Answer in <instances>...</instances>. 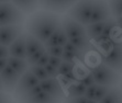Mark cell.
<instances>
[{
    "instance_id": "cell-25",
    "label": "cell",
    "mask_w": 122,
    "mask_h": 103,
    "mask_svg": "<svg viewBox=\"0 0 122 103\" xmlns=\"http://www.w3.org/2000/svg\"><path fill=\"white\" fill-rule=\"evenodd\" d=\"M29 70H30V71H31L40 81L46 80V79L50 78V76H48V74L46 72L45 68L42 67V66H39V65H32V66L29 67Z\"/></svg>"
},
{
    "instance_id": "cell-41",
    "label": "cell",
    "mask_w": 122,
    "mask_h": 103,
    "mask_svg": "<svg viewBox=\"0 0 122 103\" xmlns=\"http://www.w3.org/2000/svg\"><path fill=\"white\" fill-rule=\"evenodd\" d=\"M77 1H79V0H66V6H67V9H71V7L77 2Z\"/></svg>"
},
{
    "instance_id": "cell-10",
    "label": "cell",
    "mask_w": 122,
    "mask_h": 103,
    "mask_svg": "<svg viewBox=\"0 0 122 103\" xmlns=\"http://www.w3.org/2000/svg\"><path fill=\"white\" fill-rule=\"evenodd\" d=\"M22 24L1 26V29H0V42L2 45L10 46L22 35Z\"/></svg>"
},
{
    "instance_id": "cell-38",
    "label": "cell",
    "mask_w": 122,
    "mask_h": 103,
    "mask_svg": "<svg viewBox=\"0 0 122 103\" xmlns=\"http://www.w3.org/2000/svg\"><path fill=\"white\" fill-rule=\"evenodd\" d=\"M48 61H50V55H48L47 52H46L45 54L42 56V58L39 60V63H37L36 65H39V66H42V67H45L46 65L48 64Z\"/></svg>"
},
{
    "instance_id": "cell-4",
    "label": "cell",
    "mask_w": 122,
    "mask_h": 103,
    "mask_svg": "<svg viewBox=\"0 0 122 103\" xmlns=\"http://www.w3.org/2000/svg\"><path fill=\"white\" fill-rule=\"evenodd\" d=\"M101 61L107 66L122 74V42H113L110 45L108 42V48L105 55H101Z\"/></svg>"
},
{
    "instance_id": "cell-29",
    "label": "cell",
    "mask_w": 122,
    "mask_h": 103,
    "mask_svg": "<svg viewBox=\"0 0 122 103\" xmlns=\"http://www.w3.org/2000/svg\"><path fill=\"white\" fill-rule=\"evenodd\" d=\"M43 90H42V87L39 84V86H36V87H34L33 89H31L30 91H28L25 93V94L23 95L22 98L20 99V101L21 102H25V101H28L29 99H31V98H33V97H35L36 94H39V93H41Z\"/></svg>"
},
{
    "instance_id": "cell-21",
    "label": "cell",
    "mask_w": 122,
    "mask_h": 103,
    "mask_svg": "<svg viewBox=\"0 0 122 103\" xmlns=\"http://www.w3.org/2000/svg\"><path fill=\"white\" fill-rule=\"evenodd\" d=\"M99 103H122V89L118 87L111 88L110 92Z\"/></svg>"
},
{
    "instance_id": "cell-40",
    "label": "cell",
    "mask_w": 122,
    "mask_h": 103,
    "mask_svg": "<svg viewBox=\"0 0 122 103\" xmlns=\"http://www.w3.org/2000/svg\"><path fill=\"white\" fill-rule=\"evenodd\" d=\"M9 65V58H1V65H0V70L5 69Z\"/></svg>"
},
{
    "instance_id": "cell-2",
    "label": "cell",
    "mask_w": 122,
    "mask_h": 103,
    "mask_svg": "<svg viewBox=\"0 0 122 103\" xmlns=\"http://www.w3.org/2000/svg\"><path fill=\"white\" fill-rule=\"evenodd\" d=\"M91 74L94 75L96 83L99 86H108L113 88L120 82L121 79L119 72H117L103 63H100L97 66L92 67Z\"/></svg>"
},
{
    "instance_id": "cell-3",
    "label": "cell",
    "mask_w": 122,
    "mask_h": 103,
    "mask_svg": "<svg viewBox=\"0 0 122 103\" xmlns=\"http://www.w3.org/2000/svg\"><path fill=\"white\" fill-rule=\"evenodd\" d=\"M95 0H79L71 9H68V15L84 26L90 24Z\"/></svg>"
},
{
    "instance_id": "cell-19",
    "label": "cell",
    "mask_w": 122,
    "mask_h": 103,
    "mask_svg": "<svg viewBox=\"0 0 122 103\" xmlns=\"http://www.w3.org/2000/svg\"><path fill=\"white\" fill-rule=\"evenodd\" d=\"M28 65H29L28 61L24 59L15 58V57H12V56L9 57V66L11 67V68H13L20 76L24 75L29 70Z\"/></svg>"
},
{
    "instance_id": "cell-16",
    "label": "cell",
    "mask_w": 122,
    "mask_h": 103,
    "mask_svg": "<svg viewBox=\"0 0 122 103\" xmlns=\"http://www.w3.org/2000/svg\"><path fill=\"white\" fill-rule=\"evenodd\" d=\"M14 6L19 8L23 13H32L36 10L40 1L39 0H11Z\"/></svg>"
},
{
    "instance_id": "cell-20",
    "label": "cell",
    "mask_w": 122,
    "mask_h": 103,
    "mask_svg": "<svg viewBox=\"0 0 122 103\" xmlns=\"http://www.w3.org/2000/svg\"><path fill=\"white\" fill-rule=\"evenodd\" d=\"M61 102H62V101L58 100L57 98L42 91L41 93L35 95V97L29 99V100L25 101L24 103H61Z\"/></svg>"
},
{
    "instance_id": "cell-18",
    "label": "cell",
    "mask_w": 122,
    "mask_h": 103,
    "mask_svg": "<svg viewBox=\"0 0 122 103\" xmlns=\"http://www.w3.org/2000/svg\"><path fill=\"white\" fill-rule=\"evenodd\" d=\"M69 42H71L78 51L81 52L82 54H86V53L90 51L91 47H92L91 43L89 42L88 35H86V36H80V37H75V38L69 40Z\"/></svg>"
},
{
    "instance_id": "cell-15",
    "label": "cell",
    "mask_w": 122,
    "mask_h": 103,
    "mask_svg": "<svg viewBox=\"0 0 122 103\" xmlns=\"http://www.w3.org/2000/svg\"><path fill=\"white\" fill-rule=\"evenodd\" d=\"M42 7L46 11L57 12V13H62L67 10L66 0H45Z\"/></svg>"
},
{
    "instance_id": "cell-31",
    "label": "cell",
    "mask_w": 122,
    "mask_h": 103,
    "mask_svg": "<svg viewBox=\"0 0 122 103\" xmlns=\"http://www.w3.org/2000/svg\"><path fill=\"white\" fill-rule=\"evenodd\" d=\"M97 87L98 84H94V86H90L87 88L86 90V93H85V98L87 100H94L95 99V95H96V91H97Z\"/></svg>"
},
{
    "instance_id": "cell-23",
    "label": "cell",
    "mask_w": 122,
    "mask_h": 103,
    "mask_svg": "<svg viewBox=\"0 0 122 103\" xmlns=\"http://www.w3.org/2000/svg\"><path fill=\"white\" fill-rule=\"evenodd\" d=\"M87 87L80 81H77L75 83H71L68 87V97L69 98H79V97H85Z\"/></svg>"
},
{
    "instance_id": "cell-27",
    "label": "cell",
    "mask_w": 122,
    "mask_h": 103,
    "mask_svg": "<svg viewBox=\"0 0 122 103\" xmlns=\"http://www.w3.org/2000/svg\"><path fill=\"white\" fill-rule=\"evenodd\" d=\"M111 90V87H108V86H99L98 84V87H97V91H96V95H95V101H97V102L99 103L100 101L103 99V98L106 97V95L108 94L109 92H110Z\"/></svg>"
},
{
    "instance_id": "cell-9",
    "label": "cell",
    "mask_w": 122,
    "mask_h": 103,
    "mask_svg": "<svg viewBox=\"0 0 122 103\" xmlns=\"http://www.w3.org/2000/svg\"><path fill=\"white\" fill-rule=\"evenodd\" d=\"M111 10L108 0H95L90 23L105 22L111 19Z\"/></svg>"
},
{
    "instance_id": "cell-8",
    "label": "cell",
    "mask_w": 122,
    "mask_h": 103,
    "mask_svg": "<svg viewBox=\"0 0 122 103\" xmlns=\"http://www.w3.org/2000/svg\"><path fill=\"white\" fill-rule=\"evenodd\" d=\"M40 82L41 81L39 80L30 70H28L25 74L21 76L20 80H19V83H18L17 88L14 90V95H15V98L21 99L28 91H30L34 87L39 86Z\"/></svg>"
},
{
    "instance_id": "cell-7",
    "label": "cell",
    "mask_w": 122,
    "mask_h": 103,
    "mask_svg": "<svg viewBox=\"0 0 122 103\" xmlns=\"http://www.w3.org/2000/svg\"><path fill=\"white\" fill-rule=\"evenodd\" d=\"M62 25L64 28V31H65L66 35H67L68 40H71V38H75V37L86 36L87 35L86 26H84L79 22L75 21L73 18H71L68 14L63 17Z\"/></svg>"
},
{
    "instance_id": "cell-45",
    "label": "cell",
    "mask_w": 122,
    "mask_h": 103,
    "mask_svg": "<svg viewBox=\"0 0 122 103\" xmlns=\"http://www.w3.org/2000/svg\"><path fill=\"white\" fill-rule=\"evenodd\" d=\"M121 89H122V81H121Z\"/></svg>"
},
{
    "instance_id": "cell-28",
    "label": "cell",
    "mask_w": 122,
    "mask_h": 103,
    "mask_svg": "<svg viewBox=\"0 0 122 103\" xmlns=\"http://www.w3.org/2000/svg\"><path fill=\"white\" fill-rule=\"evenodd\" d=\"M46 53V47L44 46L43 48H41L39 52H36L35 54H33L32 56H30V57L26 58V61H28L29 66H32V65H36L37 63H39V60L42 58V56Z\"/></svg>"
},
{
    "instance_id": "cell-44",
    "label": "cell",
    "mask_w": 122,
    "mask_h": 103,
    "mask_svg": "<svg viewBox=\"0 0 122 103\" xmlns=\"http://www.w3.org/2000/svg\"><path fill=\"white\" fill-rule=\"evenodd\" d=\"M39 1H40V5L42 6L43 3H44V1H45V0H39Z\"/></svg>"
},
{
    "instance_id": "cell-6",
    "label": "cell",
    "mask_w": 122,
    "mask_h": 103,
    "mask_svg": "<svg viewBox=\"0 0 122 103\" xmlns=\"http://www.w3.org/2000/svg\"><path fill=\"white\" fill-rule=\"evenodd\" d=\"M21 76L13 68L7 66L5 69L0 70V80H1V90L5 92H11L15 90Z\"/></svg>"
},
{
    "instance_id": "cell-39",
    "label": "cell",
    "mask_w": 122,
    "mask_h": 103,
    "mask_svg": "<svg viewBox=\"0 0 122 103\" xmlns=\"http://www.w3.org/2000/svg\"><path fill=\"white\" fill-rule=\"evenodd\" d=\"M0 102L1 103H11L10 98H9V95L7 94V92L2 91V93H1V98H0Z\"/></svg>"
},
{
    "instance_id": "cell-32",
    "label": "cell",
    "mask_w": 122,
    "mask_h": 103,
    "mask_svg": "<svg viewBox=\"0 0 122 103\" xmlns=\"http://www.w3.org/2000/svg\"><path fill=\"white\" fill-rule=\"evenodd\" d=\"M44 68H45L46 72L48 74L50 78H55L56 76H58V68H56V67H54V66H52V65H50V64H47Z\"/></svg>"
},
{
    "instance_id": "cell-33",
    "label": "cell",
    "mask_w": 122,
    "mask_h": 103,
    "mask_svg": "<svg viewBox=\"0 0 122 103\" xmlns=\"http://www.w3.org/2000/svg\"><path fill=\"white\" fill-rule=\"evenodd\" d=\"M80 82H82L84 84H85L87 88L90 86H94V84H96V81H95V78H94V75L91 74V71L89 72L88 75H87V77H85L84 79H82Z\"/></svg>"
},
{
    "instance_id": "cell-30",
    "label": "cell",
    "mask_w": 122,
    "mask_h": 103,
    "mask_svg": "<svg viewBox=\"0 0 122 103\" xmlns=\"http://www.w3.org/2000/svg\"><path fill=\"white\" fill-rule=\"evenodd\" d=\"M46 52L50 56L62 58L63 53H64V47L62 46H52V47H46Z\"/></svg>"
},
{
    "instance_id": "cell-43",
    "label": "cell",
    "mask_w": 122,
    "mask_h": 103,
    "mask_svg": "<svg viewBox=\"0 0 122 103\" xmlns=\"http://www.w3.org/2000/svg\"><path fill=\"white\" fill-rule=\"evenodd\" d=\"M11 0H1V3H5V2H10Z\"/></svg>"
},
{
    "instance_id": "cell-1",
    "label": "cell",
    "mask_w": 122,
    "mask_h": 103,
    "mask_svg": "<svg viewBox=\"0 0 122 103\" xmlns=\"http://www.w3.org/2000/svg\"><path fill=\"white\" fill-rule=\"evenodd\" d=\"M62 24L58 15L54 12L39 11L30 17L26 23L28 34L36 37L43 44L51 37V35Z\"/></svg>"
},
{
    "instance_id": "cell-46",
    "label": "cell",
    "mask_w": 122,
    "mask_h": 103,
    "mask_svg": "<svg viewBox=\"0 0 122 103\" xmlns=\"http://www.w3.org/2000/svg\"><path fill=\"white\" fill-rule=\"evenodd\" d=\"M21 103H22V102H21ZM23 103H24V102H23Z\"/></svg>"
},
{
    "instance_id": "cell-37",
    "label": "cell",
    "mask_w": 122,
    "mask_h": 103,
    "mask_svg": "<svg viewBox=\"0 0 122 103\" xmlns=\"http://www.w3.org/2000/svg\"><path fill=\"white\" fill-rule=\"evenodd\" d=\"M87 101L88 100L85 97H79V98H69L64 103H87Z\"/></svg>"
},
{
    "instance_id": "cell-35",
    "label": "cell",
    "mask_w": 122,
    "mask_h": 103,
    "mask_svg": "<svg viewBox=\"0 0 122 103\" xmlns=\"http://www.w3.org/2000/svg\"><path fill=\"white\" fill-rule=\"evenodd\" d=\"M0 57L1 58H9L10 57V49L9 46L6 45H0Z\"/></svg>"
},
{
    "instance_id": "cell-17",
    "label": "cell",
    "mask_w": 122,
    "mask_h": 103,
    "mask_svg": "<svg viewBox=\"0 0 122 103\" xmlns=\"http://www.w3.org/2000/svg\"><path fill=\"white\" fill-rule=\"evenodd\" d=\"M43 47H44V44L41 41H39L36 37L26 33V54H28V57L35 54L36 52H39Z\"/></svg>"
},
{
    "instance_id": "cell-22",
    "label": "cell",
    "mask_w": 122,
    "mask_h": 103,
    "mask_svg": "<svg viewBox=\"0 0 122 103\" xmlns=\"http://www.w3.org/2000/svg\"><path fill=\"white\" fill-rule=\"evenodd\" d=\"M106 24H107V21H105V22H98V23H90L88 26H86V29H87V35H88L90 38L97 40V38L102 34Z\"/></svg>"
},
{
    "instance_id": "cell-13",
    "label": "cell",
    "mask_w": 122,
    "mask_h": 103,
    "mask_svg": "<svg viewBox=\"0 0 122 103\" xmlns=\"http://www.w3.org/2000/svg\"><path fill=\"white\" fill-rule=\"evenodd\" d=\"M68 42H69V40H68L67 35L64 31L63 25L61 24L57 28L56 31L51 35V37L44 43V46L45 47H52V46H62V47H64Z\"/></svg>"
},
{
    "instance_id": "cell-11",
    "label": "cell",
    "mask_w": 122,
    "mask_h": 103,
    "mask_svg": "<svg viewBox=\"0 0 122 103\" xmlns=\"http://www.w3.org/2000/svg\"><path fill=\"white\" fill-rule=\"evenodd\" d=\"M40 86L42 87V90L44 92L57 98L58 100L62 101L64 99V91H63L60 81L56 78H48L46 80L41 81Z\"/></svg>"
},
{
    "instance_id": "cell-42",
    "label": "cell",
    "mask_w": 122,
    "mask_h": 103,
    "mask_svg": "<svg viewBox=\"0 0 122 103\" xmlns=\"http://www.w3.org/2000/svg\"><path fill=\"white\" fill-rule=\"evenodd\" d=\"M87 103H98L97 101H95V100H88L87 101Z\"/></svg>"
},
{
    "instance_id": "cell-36",
    "label": "cell",
    "mask_w": 122,
    "mask_h": 103,
    "mask_svg": "<svg viewBox=\"0 0 122 103\" xmlns=\"http://www.w3.org/2000/svg\"><path fill=\"white\" fill-rule=\"evenodd\" d=\"M63 63V59L60 57H54V56H50V61H48V64L50 65H52V66L56 67V68H58V67L62 65Z\"/></svg>"
},
{
    "instance_id": "cell-24",
    "label": "cell",
    "mask_w": 122,
    "mask_h": 103,
    "mask_svg": "<svg viewBox=\"0 0 122 103\" xmlns=\"http://www.w3.org/2000/svg\"><path fill=\"white\" fill-rule=\"evenodd\" d=\"M111 14L117 21L122 20V0H108Z\"/></svg>"
},
{
    "instance_id": "cell-14",
    "label": "cell",
    "mask_w": 122,
    "mask_h": 103,
    "mask_svg": "<svg viewBox=\"0 0 122 103\" xmlns=\"http://www.w3.org/2000/svg\"><path fill=\"white\" fill-rule=\"evenodd\" d=\"M117 26H118L117 20L111 18L110 20L107 21V24H106L105 30L102 32V34L100 35L96 41L98 43H107V42H109V40H111V37L113 36L114 29H116Z\"/></svg>"
},
{
    "instance_id": "cell-12",
    "label": "cell",
    "mask_w": 122,
    "mask_h": 103,
    "mask_svg": "<svg viewBox=\"0 0 122 103\" xmlns=\"http://www.w3.org/2000/svg\"><path fill=\"white\" fill-rule=\"evenodd\" d=\"M10 49V56L20 59L26 60L28 54H26V34H22L15 42L9 46Z\"/></svg>"
},
{
    "instance_id": "cell-5",
    "label": "cell",
    "mask_w": 122,
    "mask_h": 103,
    "mask_svg": "<svg viewBox=\"0 0 122 103\" xmlns=\"http://www.w3.org/2000/svg\"><path fill=\"white\" fill-rule=\"evenodd\" d=\"M24 20L23 12L12 2H5L0 6V24L1 26L21 24Z\"/></svg>"
},
{
    "instance_id": "cell-26",
    "label": "cell",
    "mask_w": 122,
    "mask_h": 103,
    "mask_svg": "<svg viewBox=\"0 0 122 103\" xmlns=\"http://www.w3.org/2000/svg\"><path fill=\"white\" fill-rule=\"evenodd\" d=\"M75 63L73 61H64L63 60L62 65L58 67V76H67V75L74 72L75 70Z\"/></svg>"
},
{
    "instance_id": "cell-34",
    "label": "cell",
    "mask_w": 122,
    "mask_h": 103,
    "mask_svg": "<svg viewBox=\"0 0 122 103\" xmlns=\"http://www.w3.org/2000/svg\"><path fill=\"white\" fill-rule=\"evenodd\" d=\"M74 74H75V78H76L77 80H78V81H81L85 77H87V75H88L89 72L85 71V70H82L81 68H75Z\"/></svg>"
}]
</instances>
